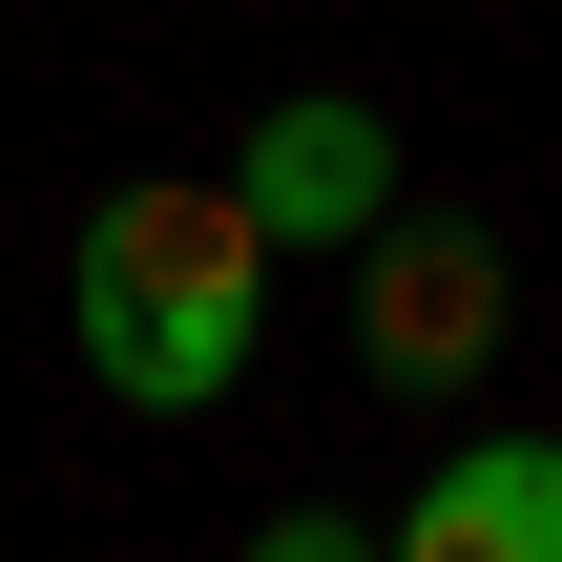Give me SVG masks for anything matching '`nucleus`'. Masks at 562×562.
Masks as SVG:
<instances>
[{
    "mask_svg": "<svg viewBox=\"0 0 562 562\" xmlns=\"http://www.w3.org/2000/svg\"><path fill=\"white\" fill-rule=\"evenodd\" d=\"M501 313H521V271H501L480 209H375L355 229V355H375V396H480Z\"/></svg>",
    "mask_w": 562,
    "mask_h": 562,
    "instance_id": "nucleus-2",
    "label": "nucleus"
},
{
    "mask_svg": "<svg viewBox=\"0 0 562 562\" xmlns=\"http://www.w3.org/2000/svg\"><path fill=\"white\" fill-rule=\"evenodd\" d=\"M250 313H271V229L229 167H125L83 209V375L125 417H209L250 375Z\"/></svg>",
    "mask_w": 562,
    "mask_h": 562,
    "instance_id": "nucleus-1",
    "label": "nucleus"
},
{
    "mask_svg": "<svg viewBox=\"0 0 562 562\" xmlns=\"http://www.w3.org/2000/svg\"><path fill=\"white\" fill-rule=\"evenodd\" d=\"M250 562H375V521H250Z\"/></svg>",
    "mask_w": 562,
    "mask_h": 562,
    "instance_id": "nucleus-5",
    "label": "nucleus"
},
{
    "mask_svg": "<svg viewBox=\"0 0 562 562\" xmlns=\"http://www.w3.org/2000/svg\"><path fill=\"white\" fill-rule=\"evenodd\" d=\"M229 188H250V229H271V250H355V229L396 209V125H375L355 83H313V104H271V125H250V167H229Z\"/></svg>",
    "mask_w": 562,
    "mask_h": 562,
    "instance_id": "nucleus-3",
    "label": "nucleus"
},
{
    "mask_svg": "<svg viewBox=\"0 0 562 562\" xmlns=\"http://www.w3.org/2000/svg\"><path fill=\"white\" fill-rule=\"evenodd\" d=\"M375 562H562V438H459Z\"/></svg>",
    "mask_w": 562,
    "mask_h": 562,
    "instance_id": "nucleus-4",
    "label": "nucleus"
}]
</instances>
